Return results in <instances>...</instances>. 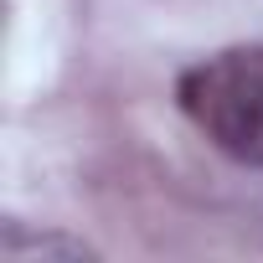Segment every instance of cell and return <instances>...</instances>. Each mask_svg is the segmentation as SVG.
Returning a JSON list of instances; mask_svg holds the SVG:
<instances>
[{
  "label": "cell",
  "instance_id": "cell-1",
  "mask_svg": "<svg viewBox=\"0 0 263 263\" xmlns=\"http://www.w3.org/2000/svg\"><path fill=\"white\" fill-rule=\"evenodd\" d=\"M181 114L237 165H263V47H227L176 83Z\"/></svg>",
  "mask_w": 263,
  "mask_h": 263
},
{
  "label": "cell",
  "instance_id": "cell-2",
  "mask_svg": "<svg viewBox=\"0 0 263 263\" xmlns=\"http://www.w3.org/2000/svg\"><path fill=\"white\" fill-rule=\"evenodd\" d=\"M93 248L78 242V237H62V232H42V237H26L21 227H11L0 237V258H88Z\"/></svg>",
  "mask_w": 263,
  "mask_h": 263
}]
</instances>
